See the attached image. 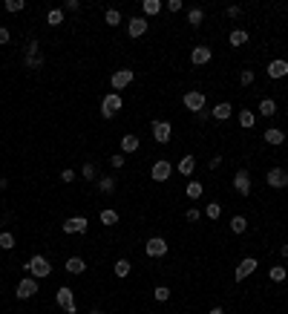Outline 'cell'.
Segmentation results:
<instances>
[{
  "label": "cell",
  "instance_id": "obj_32",
  "mask_svg": "<svg viewBox=\"0 0 288 314\" xmlns=\"http://www.w3.org/2000/svg\"><path fill=\"white\" fill-rule=\"evenodd\" d=\"M202 20H205V12L199 9V6H193V9L187 12V23H190V26H199Z\"/></svg>",
  "mask_w": 288,
  "mask_h": 314
},
{
  "label": "cell",
  "instance_id": "obj_50",
  "mask_svg": "<svg viewBox=\"0 0 288 314\" xmlns=\"http://www.w3.org/2000/svg\"><path fill=\"white\" fill-rule=\"evenodd\" d=\"M167 9L170 12H179L182 9V0H167Z\"/></svg>",
  "mask_w": 288,
  "mask_h": 314
},
{
  "label": "cell",
  "instance_id": "obj_34",
  "mask_svg": "<svg viewBox=\"0 0 288 314\" xmlns=\"http://www.w3.org/2000/svg\"><path fill=\"white\" fill-rule=\"evenodd\" d=\"M46 23H49V26H61V23H64V9H49Z\"/></svg>",
  "mask_w": 288,
  "mask_h": 314
},
{
  "label": "cell",
  "instance_id": "obj_10",
  "mask_svg": "<svg viewBox=\"0 0 288 314\" xmlns=\"http://www.w3.org/2000/svg\"><path fill=\"white\" fill-rule=\"evenodd\" d=\"M265 182H268V187H286L288 184V170L286 167H271L268 173H265Z\"/></svg>",
  "mask_w": 288,
  "mask_h": 314
},
{
  "label": "cell",
  "instance_id": "obj_5",
  "mask_svg": "<svg viewBox=\"0 0 288 314\" xmlns=\"http://www.w3.org/2000/svg\"><path fill=\"white\" fill-rule=\"evenodd\" d=\"M121 107H124L121 95H119V92H110V95H104V101H101V116L104 118H113Z\"/></svg>",
  "mask_w": 288,
  "mask_h": 314
},
{
  "label": "cell",
  "instance_id": "obj_12",
  "mask_svg": "<svg viewBox=\"0 0 288 314\" xmlns=\"http://www.w3.org/2000/svg\"><path fill=\"white\" fill-rule=\"evenodd\" d=\"M234 190H237L239 196H251V173H248V170H237V176H234Z\"/></svg>",
  "mask_w": 288,
  "mask_h": 314
},
{
  "label": "cell",
  "instance_id": "obj_54",
  "mask_svg": "<svg viewBox=\"0 0 288 314\" xmlns=\"http://www.w3.org/2000/svg\"><path fill=\"white\" fill-rule=\"evenodd\" d=\"M207 314H225V309H219V306H213V309H210Z\"/></svg>",
  "mask_w": 288,
  "mask_h": 314
},
{
  "label": "cell",
  "instance_id": "obj_53",
  "mask_svg": "<svg viewBox=\"0 0 288 314\" xmlns=\"http://www.w3.org/2000/svg\"><path fill=\"white\" fill-rule=\"evenodd\" d=\"M6 187H9V179H6V176H0V190H6Z\"/></svg>",
  "mask_w": 288,
  "mask_h": 314
},
{
  "label": "cell",
  "instance_id": "obj_14",
  "mask_svg": "<svg viewBox=\"0 0 288 314\" xmlns=\"http://www.w3.org/2000/svg\"><path fill=\"white\" fill-rule=\"evenodd\" d=\"M127 35H130V38H144V35H147V17H141V15L130 17V20H127Z\"/></svg>",
  "mask_w": 288,
  "mask_h": 314
},
{
  "label": "cell",
  "instance_id": "obj_29",
  "mask_svg": "<svg viewBox=\"0 0 288 314\" xmlns=\"http://www.w3.org/2000/svg\"><path fill=\"white\" fill-rule=\"evenodd\" d=\"M185 193H187V199H199V196L205 193L202 182H193V179H190V182L185 184Z\"/></svg>",
  "mask_w": 288,
  "mask_h": 314
},
{
  "label": "cell",
  "instance_id": "obj_6",
  "mask_svg": "<svg viewBox=\"0 0 288 314\" xmlns=\"http://www.w3.org/2000/svg\"><path fill=\"white\" fill-rule=\"evenodd\" d=\"M150 130H153V138L159 141V144H167L170 138H173V127H170L167 121H150Z\"/></svg>",
  "mask_w": 288,
  "mask_h": 314
},
{
  "label": "cell",
  "instance_id": "obj_33",
  "mask_svg": "<svg viewBox=\"0 0 288 314\" xmlns=\"http://www.w3.org/2000/svg\"><path fill=\"white\" fill-rule=\"evenodd\" d=\"M141 9H144V15H159L162 12V0H144Z\"/></svg>",
  "mask_w": 288,
  "mask_h": 314
},
{
  "label": "cell",
  "instance_id": "obj_49",
  "mask_svg": "<svg viewBox=\"0 0 288 314\" xmlns=\"http://www.w3.org/2000/svg\"><path fill=\"white\" fill-rule=\"evenodd\" d=\"M239 15H242V9H239V6H228V17H234V20H237Z\"/></svg>",
  "mask_w": 288,
  "mask_h": 314
},
{
  "label": "cell",
  "instance_id": "obj_45",
  "mask_svg": "<svg viewBox=\"0 0 288 314\" xmlns=\"http://www.w3.org/2000/svg\"><path fill=\"white\" fill-rule=\"evenodd\" d=\"M61 9H64V12H78V9H81V3H78V0H67Z\"/></svg>",
  "mask_w": 288,
  "mask_h": 314
},
{
  "label": "cell",
  "instance_id": "obj_24",
  "mask_svg": "<svg viewBox=\"0 0 288 314\" xmlns=\"http://www.w3.org/2000/svg\"><path fill=\"white\" fill-rule=\"evenodd\" d=\"M98 219H101V225H107V228H113V225H119V211H113V208H107V211H101L98 214Z\"/></svg>",
  "mask_w": 288,
  "mask_h": 314
},
{
  "label": "cell",
  "instance_id": "obj_36",
  "mask_svg": "<svg viewBox=\"0 0 288 314\" xmlns=\"http://www.w3.org/2000/svg\"><path fill=\"white\" fill-rule=\"evenodd\" d=\"M23 55H26V58H38V55H41V44H38V41H26V46H23Z\"/></svg>",
  "mask_w": 288,
  "mask_h": 314
},
{
  "label": "cell",
  "instance_id": "obj_40",
  "mask_svg": "<svg viewBox=\"0 0 288 314\" xmlns=\"http://www.w3.org/2000/svg\"><path fill=\"white\" fill-rule=\"evenodd\" d=\"M254 69H242V75H239V84H242V87H251V84H254Z\"/></svg>",
  "mask_w": 288,
  "mask_h": 314
},
{
  "label": "cell",
  "instance_id": "obj_42",
  "mask_svg": "<svg viewBox=\"0 0 288 314\" xmlns=\"http://www.w3.org/2000/svg\"><path fill=\"white\" fill-rule=\"evenodd\" d=\"M23 64H26V69H41V66H43V58H41V55H38V58H26Z\"/></svg>",
  "mask_w": 288,
  "mask_h": 314
},
{
  "label": "cell",
  "instance_id": "obj_37",
  "mask_svg": "<svg viewBox=\"0 0 288 314\" xmlns=\"http://www.w3.org/2000/svg\"><path fill=\"white\" fill-rule=\"evenodd\" d=\"M104 20H107V26H119L121 23V12L119 9H107V12H104Z\"/></svg>",
  "mask_w": 288,
  "mask_h": 314
},
{
  "label": "cell",
  "instance_id": "obj_38",
  "mask_svg": "<svg viewBox=\"0 0 288 314\" xmlns=\"http://www.w3.org/2000/svg\"><path fill=\"white\" fill-rule=\"evenodd\" d=\"M205 216H207V219H219L222 216V205L219 202H210V205L205 208Z\"/></svg>",
  "mask_w": 288,
  "mask_h": 314
},
{
  "label": "cell",
  "instance_id": "obj_15",
  "mask_svg": "<svg viewBox=\"0 0 288 314\" xmlns=\"http://www.w3.org/2000/svg\"><path fill=\"white\" fill-rule=\"evenodd\" d=\"M256 268H259V263H256L254 257H245V260H242V263L237 265V282H242L245 277H251Z\"/></svg>",
  "mask_w": 288,
  "mask_h": 314
},
{
  "label": "cell",
  "instance_id": "obj_35",
  "mask_svg": "<svg viewBox=\"0 0 288 314\" xmlns=\"http://www.w3.org/2000/svg\"><path fill=\"white\" fill-rule=\"evenodd\" d=\"M268 277H271V282H283L288 277V268H283V265H274L271 271H268Z\"/></svg>",
  "mask_w": 288,
  "mask_h": 314
},
{
  "label": "cell",
  "instance_id": "obj_55",
  "mask_svg": "<svg viewBox=\"0 0 288 314\" xmlns=\"http://www.w3.org/2000/svg\"><path fill=\"white\" fill-rule=\"evenodd\" d=\"M89 314H104V312H101V309H92V312H89Z\"/></svg>",
  "mask_w": 288,
  "mask_h": 314
},
{
  "label": "cell",
  "instance_id": "obj_46",
  "mask_svg": "<svg viewBox=\"0 0 288 314\" xmlns=\"http://www.w3.org/2000/svg\"><path fill=\"white\" fill-rule=\"evenodd\" d=\"M187 219H190V222H199V219H202V211H199V208H187Z\"/></svg>",
  "mask_w": 288,
  "mask_h": 314
},
{
  "label": "cell",
  "instance_id": "obj_26",
  "mask_svg": "<svg viewBox=\"0 0 288 314\" xmlns=\"http://www.w3.org/2000/svg\"><path fill=\"white\" fill-rule=\"evenodd\" d=\"M130 271H133L130 260H119V263L113 265V274H116V277H121V280H124V277H130Z\"/></svg>",
  "mask_w": 288,
  "mask_h": 314
},
{
  "label": "cell",
  "instance_id": "obj_21",
  "mask_svg": "<svg viewBox=\"0 0 288 314\" xmlns=\"http://www.w3.org/2000/svg\"><path fill=\"white\" fill-rule=\"evenodd\" d=\"M138 135L136 133H127V135H121V153H136L138 150Z\"/></svg>",
  "mask_w": 288,
  "mask_h": 314
},
{
  "label": "cell",
  "instance_id": "obj_39",
  "mask_svg": "<svg viewBox=\"0 0 288 314\" xmlns=\"http://www.w3.org/2000/svg\"><path fill=\"white\" fill-rule=\"evenodd\" d=\"M153 297L159 300V303H165V300H170V288L167 285H156L153 288Z\"/></svg>",
  "mask_w": 288,
  "mask_h": 314
},
{
  "label": "cell",
  "instance_id": "obj_23",
  "mask_svg": "<svg viewBox=\"0 0 288 314\" xmlns=\"http://www.w3.org/2000/svg\"><path fill=\"white\" fill-rule=\"evenodd\" d=\"M248 38H251V35L245 32V29H234V32L228 35V44H231V46H245Z\"/></svg>",
  "mask_w": 288,
  "mask_h": 314
},
{
  "label": "cell",
  "instance_id": "obj_41",
  "mask_svg": "<svg viewBox=\"0 0 288 314\" xmlns=\"http://www.w3.org/2000/svg\"><path fill=\"white\" fill-rule=\"evenodd\" d=\"M124 162H127V156H124V153H113V156H110V165L116 167V170H121Z\"/></svg>",
  "mask_w": 288,
  "mask_h": 314
},
{
  "label": "cell",
  "instance_id": "obj_52",
  "mask_svg": "<svg viewBox=\"0 0 288 314\" xmlns=\"http://www.w3.org/2000/svg\"><path fill=\"white\" fill-rule=\"evenodd\" d=\"M280 254H283V260H288V242L286 245H280Z\"/></svg>",
  "mask_w": 288,
  "mask_h": 314
},
{
  "label": "cell",
  "instance_id": "obj_20",
  "mask_svg": "<svg viewBox=\"0 0 288 314\" xmlns=\"http://www.w3.org/2000/svg\"><path fill=\"white\" fill-rule=\"evenodd\" d=\"M193 170H196V156L185 153V156L179 159V173H182V176H193Z\"/></svg>",
  "mask_w": 288,
  "mask_h": 314
},
{
  "label": "cell",
  "instance_id": "obj_3",
  "mask_svg": "<svg viewBox=\"0 0 288 314\" xmlns=\"http://www.w3.org/2000/svg\"><path fill=\"white\" fill-rule=\"evenodd\" d=\"M144 254H147V257H153V260L167 257V239H162V236H150V239L144 242Z\"/></svg>",
  "mask_w": 288,
  "mask_h": 314
},
{
  "label": "cell",
  "instance_id": "obj_8",
  "mask_svg": "<svg viewBox=\"0 0 288 314\" xmlns=\"http://www.w3.org/2000/svg\"><path fill=\"white\" fill-rule=\"evenodd\" d=\"M213 61V49L210 46H205V44H199V46H193V52H190V64L193 66H205Z\"/></svg>",
  "mask_w": 288,
  "mask_h": 314
},
{
  "label": "cell",
  "instance_id": "obj_44",
  "mask_svg": "<svg viewBox=\"0 0 288 314\" xmlns=\"http://www.w3.org/2000/svg\"><path fill=\"white\" fill-rule=\"evenodd\" d=\"M61 182H75V170L72 167H67V170H61Z\"/></svg>",
  "mask_w": 288,
  "mask_h": 314
},
{
  "label": "cell",
  "instance_id": "obj_51",
  "mask_svg": "<svg viewBox=\"0 0 288 314\" xmlns=\"http://www.w3.org/2000/svg\"><path fill=\"white\" fill-rule=\"evenodd\" d=\"M222 165V156H213V159H210V170H213V167H219Z\"/></svg>",
  "mask_w": 288,
  "mask_h": 314
},
{
  "label": "cell",
  "instance_id": "obj_11",
  "mask_svg": "<svg viewBox=\"0 0 288 314\" xmlns=\"http://www.w3.org/2000/svg\"><path fill=\"white\" fill-rule=\"evenodd\" d=\"M185 107L190 110V113H202L205 110V92H199V90H190V92H185Z\"/></svg>",
  "mask_w": 288,
  "mask_h": 314
},
{
  "label": "cell",
  "instance_id": "obj_7",
  "mask_svg": "<svg viewBox=\"0 0 288 314\" xmlns=\"http://www.w3.org/2000/svg\"><path fill=\"white\" fill-rule=\"evenodd\" d=\"M41 288H38V280L35 277H23V280L17 282V288H15V294H17V300H29V297H35Z\"/></svg>",
  "mask_w": 288,
  "mask_h": 314
},
{
  "label": "cell",
  "instance_id": "obj_30",
  "mask_svg": "<svg viewBox=\"0 0 288 314\" xmlns=\"http://www.w3.org/2000/svg\"><path fill=\"white\" fill-rule=\"evenodd\" d=\"M228 228H231L234 233H245V231H248V219H245V216H234Z\"/></svg>",
  "mask_w": 288,
  "mask_h": 314
},
{
  "label": "cell",
  "instance_id": "obj_2",
  "mask_svg": "<svg viewBox=\"0 0 288 314\" xmlns=\"http://www.w3.org/2000/svg\"><path fill=\"white\" fill-rule=\"evenodd\" d=\"M55 303H58V306H61V309H64L67 314H75V312H78L75 291H72L69 285H61V288H58V294H55Z\"/></svg>",
  "mask_w": 288,
  "mask_h": 314
},
{
  "label": "cell",
  "instance_id": "obj_19",
  "mask_svg": "<svg viewBox=\"0 0 288 314\" xmlns=\"http://www.w3.org/2000/svg\"><path fill=\"white\" fill-rule=\"evenodd\" d=\"M210 116L216 118V121H228V118L234 116V104H228V101H222V104H216V107L210 110Z\"/></svg>",
  "mask_w": 288,
  "mask_h": 314
},
{
  "label": "cell",
  "instance_id": "obj_13",
  "mask_svg": "<svg viewBox=\"0 0 288 314\" xmlns=\"http://www.w3.org/2000/svg\"><path fill=\"white\" fill-rule=\"evenodd\" d=\"M170 173H173V165H170L167 159H159V162L153 165V170H150L153 182H167V179H170Z\"/></svg>",
  "mask_w": 288,
  "mask_h": 314
},
{
  "label": "cell",
  "instance_id": "obj_31",
  "mask_svg": "<svg viewBox=\"0 0 288 314\" xmlns=\"http://www.w3.org/2000/svg\"><path fill=\"white\" fill-rule=\"evenodd\" d=\"M17 242H15V233H9V231H0V248L3 251H12Z\"/></svg>",
  "mask_w": 288,
  "mask_h": 314
},
{
  "label": "cell",
  "instance_id": "obj_25",
  "mask_svg": "<svg viewBox=\"0 0 288 314\" xmlns=\"http://www.w3.org/2000/svg\"><path fill=\"white\" fill-rule=\"evenodd\" d=\"M81 179H84V182H98V170H95L92 162H84V167H81Z\"/></svg>",
  "mask_w": 288,
  "mask_h": 314
},
{
  "label": "cell",
  "instance_id": "obj_43",
  "mask_svg": "<svg viewBox=\"0 0 288 314\" xmlns=\"http://www.w3.org/2000/svg\"><path fill=\"white\" fill-rule=\"evenodd\" d=\"M23 9V0H6V12H20Z\"/></svg>",
  "mask_w": 288,
  "mask_h": 314
},
{
  "label": "cell",
  "instance_id": "obj_18",
  "mask_svg": "<svg viewBox=\"0 0 288 314\" xmlns=\"http://www.w3.org/2000/svg\"><path fill=\"white\" fill-rule=\"evenodd\" d=\"M288 75V61H271L268 64V78H274V81H280V78H286Z\"/></svg>",
  "mask_w": 288,
  "mask_h": 314
},
{
  "label": "cell",
  "instance_id": "obj_17",
  "mask_svg": "<svg viewBox=\"0 0 288 314\" xmlns=\"http://www.w3.org/2000/svg\"><path fill=\"white\" fill-rule=\"evenodd\" d=\"M119 187V176H98V193L104 196H113Z\"/></svg>",
  "mask_w": 288,
  "mask_h": 314
},
{
  "label": "cell",
  "instance_id": "obj_47",
  "mask_svg": "<svg viewBox=\"0 0 288 314\" xmlns=\"http://www.w3.org/2000/svg\"><path fill=\"white\" fill-rule=\"evenodd\" d=\"M9 41H12V35H9V29H6V26H0V44L6 46Z\"/></svg>",
  "mask_w": 288,
  "mask_h": 314
},
{
  "label": "cell",
  "instance_id": "obj_4",
  "mask_svg": "<svg viewBox=\"0 0 288 314\" xmlns=\"http://www.w3.org/2000/svg\"><path fill=\"white\" fill-rule=\"evenodd\" d=\"M133 78H136V75H133V69H119V72H113V75H110V87L121 95V90H127V87L133 84Z\"/></svg>",
  "mask_w": 288,
  "mask_h": 314
},
{
  "label": "cell",
  "instance_id": "obj_27",
  "mask_svg": "<svg viewBox=\"0 0 288 314\" xmlns=\"http://www.w3.org/2000/svg\"><path fill=\"white\" fill-rule=\"evenodd\" d=\"M274 113H277V101H274V98H262V101H259V116L271 118Z\"/></svg>",
  "mask_w": 288,
  "mask_h": 314
},
{
  "label": "cell",
  "instance_id": "obj_9",
  "mask_svg": "<svg viewBox=\"0 0 288 314\" xmlns=\"http://www.w3.org/2000/svg\"><path fill=\"white\" fill-rule=\"evenodd\" d=\"M86 228H89L86 216H69V219H64V225H61L64 233H86Z\"/></svg>",
  "mask_w": 288,
  "mask_h": 314
},
{
  "label": "cell",
  "instance_id": "obj_1",
  "mask_svg": "<svg viewBox=\"0 0 288 314\" xmlns=\"http://www.w3.org/2000/svg\"><path fill=\"white\" fill-rule=\"evenodd\" d=\"M23 268L29 271V277H35V280H43V277H49L52 274V263L46 260V257H41V254H35L32 260H26Z\"/></svg>",
  "mask_w": 288,
  "mask_h": 314
},
{
  "label": "cell",
  "instance_id": "obj_28",
  "mask_svg": "<svg viewBox=\"0 0 288 314\" xmlns=\"http://www.w3.org/2000/svg\"><path fill=\"white\" fill-rule=\"evenodd\" d=\"M254 121H256L254 110H242V113H239V127H242V130H251Z\"/></svg>",
  "mask_w": 288,
  "mask_h": 314
},
{
  "label": "cell",
  "instance_id": "obj_22",
  "mask_svg": "<svg viewBox=\"0 0 288 314\" xmlns=\"http://www.w3.org/2000/svg\"><path fill=\"white\" fill-rule=\"evenodd\" d=\"M64 268H67V274H84V271H86V263L81 260V257H69Z\"/></svg>",
  "mask_w": 288,
  "mask_h": 314
},
{
  "label": "cell",
  "instance_id": "obj_16",
  "mask_svg": "<svg viewBox=\"0 0 288 314\" xmlns=\"http://www.w3.org/2000/svg\"><path fill=\"white\" fill-rule=\"evenodd\" d=\"M262 138H265V144L280 147V144H286V130H280V127H268V130L262 133Z\"/></svg>",
  "mask_w": 288,
  "mask_h": 314
},
{
  "label": "cell",
  "instance_id": "obj_48",
  "mask_svg": "<svg viewBox=\"0 0 288 314\" xmlns=\"http://www.w3.org/2000/svg\"><path fill=\"white\" fill-rule=\"evenodd\" d=\"M207 118H213V116H210V110H202V113H196V121H199V124H205Z\"/></svg>",
  "mask_w": 288,
  "mask_h": 314
}]
</instances>
